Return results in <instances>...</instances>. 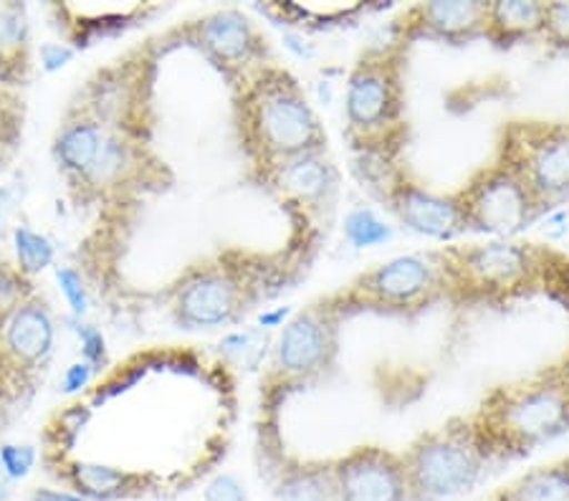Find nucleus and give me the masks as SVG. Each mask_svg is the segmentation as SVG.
<instances>
[{
	"mask_svg": "<svg viewBox=\"0 0 569 501\" xmlns=\"http://www.w3.org/2000/svg\"><path fill=\"white\" fill-rule=\"evenodd\" d=\"M471 425L486 455L525 453L569 431V360L519 385L493 390Z\"/></svg>",
	"mask_w": 569,
	"mask_h": 501,
	"instance_id": "f257e3e1",
	"label": "nucleus"
},
{
	"mask_svg": "<svg viewBox=\"0 0 569 501\" xmlns=\"http://www.w3.org/2000/svg\"><path fill=\"white\" fill-rule=\"evenodd\" d=\"M402 455L410 501H451L479 484L489 455L476 439L471 421L430 431Z\"/></svg>",
	"mask_w": 569,
	"mask_h": 501,
	"instance_id": "f03ea898",
	"label": "nucleus"
},
{
	"mask_svg": "<svg viewBox=\"0 0 569 501\" xmlns=\"http://www.w3.org/2000/svg\"><path fill=\"white\" fill-rule=\"evenodd\" d=\"M251 140L273 168L309 152L325 150L315 109L287 74H269L256 84L249 109Z\"/></svg>",
	"mask_w": 569,
	"mask_h": 501,
	"instance_id": "7ed1b4c3",
	"label": "nucleus"
},
{
	"mask_svg": "<svg viewBox=\"0 0 569 501\" xmlns=\"http://www.w3.org/2000/svg\"><path fill=\"white\" fill-rule=\"evenodd\" d=\"M547 253L513 241H491L440 253L443 284L468 297H507L545 273Z\"/></svg>",
	"mask_w": 569,
	"mask_h": 501,
	"instance_id": "20e7f679",
	"label": "nucleus"
},
{
	"mask_svg": "<svg viewBox=\"0 0 569 501\" xmlns=\"http://www.w3.org/2000/svg\"><path fill=\"white\" fill-rule=\"evenodd\" d=\"M402 112L400 63L392 53H367L347 81L345 114L350 134L362 148L388 140Z\"/></svg>",
	"mask_w": 569,
	"mask_h": 501,
	"instance_id": "39448f33",
	"label": "nucleus"
},
{
	"mask_svg": "<svg viewBox=\"0 0 569 501\" xmlns=\"http://www.w3.org/2000/svg\"><path fill=\"white\" fill-rule=\"evenodd\" d=\"M458 206H461L468 228L493 236L521 231L541 208L527 180L509 162L483 170L466 188V193L458 196Z\"/></svg>",
	"mask_w": 569,
	"mask_h": 501,
	"instance_id": "423d86ee",
	"label": "nucleus"
},
{
	"mask_svg": "<svg viewBox=\"0 0 569 501\" xmlns=\"http://www.w3.org/2000/svg\"><path fill=\"white\" fill-rule=\"evenodd\" d=\"M443 284L440 253H406L382 261L352 284L347 299L360 304L406 309L428 302Z\"/></svg>",
	"mask_w": 569,
	"mask_h": 501,
	"instance_id": "0eeeda50",
	"label": "nucleus"
},
{
	"mask_svg": "<svg viewBox=\"0 0 569 501\" xmlns=\"http://www.w3.org/2000/svg\"><path fill=\"white\" fill-rule=\"evenodd\" d=\"M335 501H410L400 453L362 445L332 463Z\"/></svg>",
	"mask_w": 569,
	"mask_h": 501,
	"instance_id": "6e6552de",
	"label": "nucleus"
},
{
	"mask_svg": "<svg viewBox=\"0 0 569 501\" xmlns=\"http://www.w3.org/2000/svg\"><path fill=\"white\" fill-rule=\"evenodd\" d=\"M337 332L332 307H315L289 319L277 342V370L287 378H311L332 362Z\"/></svg>",
	"mask_w": 569,
	"mask_h": 501,
	"instance_id": "1a4fd4ad",
	"label": "nucleus"
},
{
	"mask_svg": "<svg viewBox=\"0 0 569 501\" xmlns=\"http://www.w3.org/2000/svg\"><path fill=\"white\" fill-rule=\"evenodd\" d=\"M509 166L521 172L541 206L569 198V127H547L531 134Z\"/></svg>",
	"mask_w": 569,
	"mask_h": 501,
	"instance_id": "9d476101",
	"label": "nucleus"
},
{
	"mask_svg": "<svg viewBox=\"0 0 569 501\" xmlns=\"http://www.w3.org/2000/svg\"><path fill=\"white\" fill-rule=\"evenodd\" d=\"M395 216L406 223L410 231L428 239H453V236L468 231L466 216L458 206V198H443L430 190L416 186V182H395L388 190Z\"/></svg>",
	"mask_w": 569,
	"mask_h": 501,
	"instance_id": "9b49d317",
	"label": "nucleus"
},
{
	"mask_svg": "<svg viewBox=\"0 0 569 501\" xmlns=\"http://www.w3.org/2000/svg\"><path fill=\"white\" fill-rule=\"evenodd\" d=\"M241 307V287L226 271H200L180 287L176 312L190 327L228 324Z\"/></svg>",
	"mask_w": 569,
	"mask_h": 501,
	"instance_id": "f8f14e48",
	"label": "nucleus"
},
{
	"mask_svg": "<svg viewBox=\"0 0 569 501\" xmlns=\"http://www.w3.org/2000/svg\"><path fill=\"white\" fill-rule=\"evenodd\" d=\"M273 180L283 193L299 200L301 206L329 203L337 188V172L325 150L281 162L279 168H273Z\"/></svg>",
	"mask_w": 569,
	"mask_h": 501,
	"instance_id": "ddd939ff",
	"label": "nucleus"
},
{
	"mask_svg": "<svg viewBox=\"0 0 569 501\" xmlns=\"http://www.w3.org/2000/svg\"><path fill=\"white\" fill-rule=\"evenodd\" d=\"M486 13H489V3H461V0H451V3H423L412 8V18H416V26L420 31L448 41H463L483 36Z\"/></svg>",
	"mask_w": 569,
	"mask_h": 501,
	"instance_id": "4468645a",
	"label": "nucleus"
},
{
	"mask_svg": "<svg viewBox=\"0 0 569 501\" xmlns=\"http://www.w3.org/2000/svg\"><path fill=\"white\" fill-rule=\"evenodd\" d=\"M200 39H203L206 49L223 63L249 61L259 49V39H256L251 23L233 11L206 18L200 26Z\"/></svg>",
	"mask_w": 569,
	"mask_h": 501,
	"instance_id": "2eb2a0df",
	"label": "nucleus"
},
{
	"mask_svg": "<svg viewBox=\"0 0 569 501\" xmlns=\"http://www.w3.org/2000/svg\"><path fill=\"white\" fill-rule=\"evenodd\" d=\"M6 344L21 362H39L51 352L53 322L41 304L18 307L6 327Z\"/></svg>",
	"mask_w": 569,
	"mask_h": 501,
	"instance_id": "dca6fc26",
	"label": "nucleus"
},
{
	"mask_svg": "<svg viewBox=\"0 0 569 501\" xmlns=\"http://www.w3.org/2000/svg\"><path fill=\"white\" fill-rule=\"evenodd\" d=\"M545 8L547 3H535V0H499V3H489L483 36L501 43L537 36L541 33V23H545Z\"/></svg>",
	"mask_w": 569,
	"mask_h": 501,
	"instance_id": "f3484780",
	"label": "nucleus"
},
{
	"mask_svg": "<svg viewBox=\"0 0 569 501\" xmlns=\"http://www.w3.org/2000/svg\"><path fill=\"white\" fill-rule=\"evenodd\" d=\"M491 501H569V459L527 471Z\"/></svg>",
	"mask_w": 569,
	"mask_h": 501,
	"instance_id": "a211bd4d",
	"label": "nucleus"
},
{
	"mask_svg": "<svg viewBox=\"0 0 569 501\" xmlns=\"http://www.w3.org/2000/svg\"><path fill=\"white\" fill-rule=\"evenodd\" d=\"M104 144V134L97 124L77 122L61 132L57 142V154L61 166L81 176H89Z\"/></svg>",
	"mask_w": 569,
	"mask_h": 501,
	"instance_id": "6ab92c4d",
	"label": "nucleus"
},
{
	"mask_svg": "<svg viewBox=\"0 0 569 501\" xmlns=\"http://www.w3.org/2000/svg\"><path fill=\"white\" fill-rule=\"evenodd\" d=\"M277 497L279 501H335L332 463L283 471L277 484Z\"/></svg>",
	"mask_w": 569,
	"mask_h": 501,
	"instance_id": "aec40b11",
	"label": "nucleus"
},
{
	"mask_svg": "<svg viewBox=\"0 0 569 501\" xmlns=\"http://www.w3.org/2000/svg\"><path fill=\"white\" fill-rule=\"evenodd\" d=\"M71 481L79 489V497L84 494L89 499H117L134 491L132 473L102 463H77L71 469Z\"/></svg>",
	"mask_w": 569,
	"mask_h": 501,
	"instance_id": "412c9836",
	"label": "nucleus"
},
{
	"mask_svg": "<svg viewBox=\"0 0 569 501\" xmlns=\"http://www.w3.org/2000/svg\"><path fill=\"white\" fill-rule=\"evenodd\" d=\"M345 236L355 249H370L390 239V228L367 208H357L345 218Z\"/></svg>",
	"mask_w": 569,
	"mask_h": 501,
	"instance_id": "4be33fe9",
	"label": "nucleus"
},
{
	"mask_svg": "<svg viewBox=\"0 0 569 501\" xmlns=\"http://www.w3.org/2000/svg\"><path fill=\"white\" fill-rule=\"evenodd\" d=\"M16 253L23 271L36 273L46 269L53 259V246L41 233H33L31 228H18L16 231Z\"/></svg>",
	"mask_w": 569,
	"mask_h": 501,
	"instance_id": "5701e85b",
	"label": "nucleus"
},
{
	"mask_svg": "<svg viewBox=\"0 0 569 501\" xmlns=\"http://www.w3.org/2000/svg\"><path fill=\"white\" fill-rule=\"evenodd\" d=\"M127 166H130V150H127V144L114 140V137H104V144L99 150V158L89 176L97 178L99 182H109L122 176Z\"/></svg>",
	"mask_w": 569,
	"mask_h": 501,
	"instance_id": "b1692460",
	"label": "nucleus"
},
{
	"mask_svg": "<svg viewBox=\"0 0 569 501\" xmlns=\"http://www.w3.org/2000/svg\"><path fill=\"white\" fill-rule=\"evenodd\" d=\"M36 463V451L31 445H21V443H6L0 445V471L6 473V479L11 481H21L29 477L33 471Z\"/></svg>",
	"mask_w": 569,
	"mask_h": 501,
	"instance_id": "393cba45",
	"label": "nucleus"
},
{
	"mask_svg": "<svg viewBox=\"0 0 569 501\" xmlns=\"http://www.w3.org/2000/svg\"><path fill=\"white\" fill-rule=\"evenodd\" d=\"M541 36H547L562 49H569V3H547Z\"/></svg>",
	"mask_w": 569,
	"mask_h": 501,
	"instance_id": "a878e982",
	"label": "nucleus"
},
{
	"mask_svg": "<svg viewBox=\"0 0 569 501\" xmlns=\"http://www.w3.org/2000/svg\"><path fill=\"white\" fill-rule=\"evenodd\" d=\"M57 279H59V287L63 291V297H67L69 307L73 309V314H84L87 307H89V297H87V289H84V281L73 269H59L57 271Z\"/></svg>",
	"mask_w": 569,
	"mask_h": 501,
	"instance_id": "bb28decb",
	"label": "nucleus"
},
{
	"mask_svg": "<svg viewBox=\"0 0 569 501\" xmlns=\"http://www.w3.org/2000/svg\"><path fill=\"white\" fill-rule=\"evenodd\" d=\"M206 501H246V489L231 473H220L203 491Z\"/></svg>",
	"mask_w": 569,
	"mask_h": 501,
	"instance_id": "cd10ccee",
	"label": "nucleus"
},
{
	"mask_svg": "<svg viewBox=\"0 0 569 501\" xmlns=\"http://www.w3.org/2000/svg\"><path fill=\"white\" fill-rule=\"evenodd\" d=\"M23 297V284L8 271H0V317L16 312Z\"/></svg>",
	"mask_w": 569,
	"mask_h": 501,
	"instance_id": "c85d7f7f",
	"label": "nucleus"
},
{
	"mask_svg": "<svg viewBox=\"0 0 569 501\" xmlns=\"http://www.w3.org/2000/svg\"><path fill=\"white\" fill-rule=\"evenodd\" d=\"M77 332L81 337V352H84L87 362H99L104 358V337L102 332L97 330V327L91 324H79Z\"/></svg>",
	"mask_w": 569,
	"mask_h": 501,
	"instance_id": "c756f323",
	"label": "nucleus"
},
{
	"mask_svg": "<svg viewBox=\"0 0 569 501\" xmlns=\"http://www.w3.org/2000/svg\"><path fill=\"white\" fill-rule=\"evenodd\" d=\"M23 36V18L16 8H0V46H13Z\"/></svg>",
	"mask_w": 569,
	"mask_h": 501,
	"instance_id": "7c9ffc66",
	"label": "nucleus"
},
{
	"mask_svg": "<svg viewBox=\"0 0 569 501\" xmlns=\"http://www.w3.org/2000/svg\"><path fill=\"white\" fill-rule=\"evenodd\" d=\"M91 378V364L89 362H73L67 368L61 378V390L63 393H79L81 388L87 385Z\"/></svg>",
	"mask_w": 569,
	"mask_h": 501,
	"instance_id": "2f4dec72",
	"label": "nucleus"
},
{
	"mask_svg": "<svg viewBox=\"0 0 569 501\" xmlns=\"http://www.w3.org/2000/svg\"><path fill=\"white\" fill-rule=\"evenodd\" d=\"M71 57H73V51L69 49V46H61V43H43L41 46V61H43L46 71L63 69L71 61Z\"/></svg>",
	"mask_w": 569,
	"mask_h": 501,
	"instance_id": "473e14b6",
	"label": "nucleus"
},
{
	"mask_svg": "<svg viewBox=\"0 0 569 501\" xmlns=\"http://www.w3.org/2000/svg\"><path fill=\"white\" fill-rule=\"evenodd\" d=\"M29 501H84V497L71 494V491H57V489H36Z\"/></svg>",
	"mask_w": 569,
	"mask_h": 501,
	"instance_id": "72a5a7b5",
	"label": "nucleus"
},
{
	"mask_svg": "<svg viewBox=\"0 0 569 501\" xmlns=\"http://www.w3.org/2000/svg\"><path fill=\"white\" fill-rule=\"evenodd\" d=\"M549 269L555 271L552 284H562V289H565V302H567V307H569V263H567V261H559V263L549 261Z\"/></svg>",
	"mask_w": 569,
	"mask_h": 501,
	"instance_id": "f704fd0d",
	"label": "nucleus"
},
{
	"mask_svg": "<svg viewBox=\"0 0 569 501\" xmlns=\"http://www.w3.org/2000/svg\"><path fill=\"white\" fill-rule=\"evenodd\" d=\"M287 309H279V312H273V314H263L261 317V327H273V324H279L281 319H287Z\"/></svg>",
	"mask_w": 569,
	"mask_h": 501,
	"instance_id": "c9c22d12",
	"label": "nucleus"
},
{
	"mask_svg": "<svg viewBox=\"0 0 569 501\" xmlns=\"http://www.w3.org/2000/svg\"><path fill=\"white\" fill-rule=\"evenodd\" d=\"M11 494H13L11 481H8V479H6V473L0 471V501H8V499H11Z\"/></svg>",
	"mask_w": 569,
	"mask_h": 501,
	"instance_id": "e433bc0d",
	"label": "nucleus"
}]
</instances>
